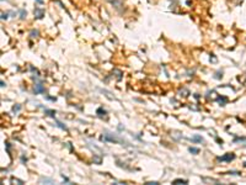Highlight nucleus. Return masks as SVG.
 <instances>
[{"mask_svg":"<svg viewBox=\"0 0 246 185\" xmlns=\"http://www.w3.org/2000/svg\"><path fill=\"white\" fill-rule=\"evenodd\" d=\"M234 158H235L234 153H226V154L223 156V157H218L217 158V160H219V162H231Z\"/></svg>","mask_w":246,"mask_h":185,"instance_id":"nucleus-1","label":"nucleus"},{"mask_svg":"<svg viewBox=\"0 0 246 185\" xmlns=\"http://www.w3.org/2000/svg\"><path fill=\"white\" fill-rule=\"evenodd\" d=\"M102 140H103V141H111V142H116V143H118V142H122L121 138H118V137H116V136H111V135H103Z\"/></svg>","mask_w":246,"mask_h":185,"instance_id":"nucleus-2","label":"nucleus"},{"mask_svg":"<svg viewBox=\"0 0 246 185\" xmlns=\"http://www.w3.org/2000/svg\"><path fill=\"white\" fill-rule=\"evenodd\" d=\"M33 12H34V17H36L37 20H39V19H42V17L45 16V10H43V9L36 7Z\"/></svg>","mask_w":246,"mask_h":185,"instance_id":"nucleus-3","label":"nucleus"},{"mask_svg":"<svg viewBox=\"0 0 246 185\" xmlns=\"http://www.w3.org/2000/svg\"><path fill=\"white\" fill-rule=\"evenodd\" d=\"M33 93H34V94H42V93H45V88H43V85L41 84V83L36 84V85H34Z\"/></svg>","mask_w":246,"mask_h":185,"instance_id":"nucleus-4","label":"nucleus"},{"mask_svg":"<svg viewBox=\"0 0 246 185\" xmlns=\"http://www.w3.org/2000/svg\"><path fill=\"white\" fill-rule=\"evenodd\" d=\"M96 114H97V116L101 117V118H103V116H106V115H107L106 110H103V107H99V109H97V111H96Z\"/></svg>","mask_w":246,"mask_h":185,"instance_id":"nucleus-5","label":"nucleus"},{"mask_svg":"<svg viewBox=\"0 0 246 185\" xmlns=\"http://www.w3.org/2000/svg\"><path fill=\"white\" fill-rule=\"evenodd\" d=\"M191 141H192V142H203V138H202L201 136L195 135L192 138H191Z\"/></svg>","mask_w":246,"mask_h":185,"instance_id":"nucleus-6","label":"nucleus"},{"mask_svg":"<svg viewBox=\"0 0 246 185\" xmlns=\"http://www.w3.org/2000/svg\"><path fill=\"white\" fill-rule=\"evenodd\" d=\"M172 184H188V181L184 179H175L172 181Z\"/></svg>","mask_w":246,"mask_h":185,"instance_id":"nucleus-7","label":"nucleus"},{"mask_svg":"<svg viewBox=\"0 0 246 185\" xmlns=\"http://www.w3.org/2000/svg\"><path fill=\"white\" fill-rule=\"evenodd\" d=\"M202 180L204 181V183H207V181H210V183H215V184H219L218 180L215 179H209V178H202Z\"/></svg>","mask_w":246,"mask_h":185,"instance_id":"nucleus-8","label":"nucleus"},{"mask_svg":"<svg viewBox=\"0 0 246 185\" xmlns=\"http://www.w3.org/2000/svg\"><path fill=\"white\" fill-rule=\"evenodd\" d=\"M45 112L48 116H50V117H54V116H56V111H54V110H46Z\"/></svg>","mask_w":246,"mask_h":185,"instance_id":"nucleus-9","label":"nucleus"},{"mask_svg":"<svg viewBox=\"0 0 246 185\" xmlns=\"http://www.w3.org/2000/svg\"><path fill=\"white\" fill-rule=\"evenodd\" d=\"M190 152L191 153H193V154H198V153H199V149H198V148H195V147H191Z\"/></svg>","mask_w":246,"mask_h":185,"instance_id":"nucleus-10","label":"nucleus"},{"mask_svg":"<svg viewBox=\"0 0 246 185\" xmlns=\"http://www.w3.org/2000/svg\"><path fill=\"white\" fill-rule=\"evenodd\" d=\"M218 102L220 104V105H225V102H226V99H225V98H218Z\"/></svg>","mask_w":246,"mask_h":185,"instance_id":"nucleus-11","label":"nucleus"},{"mask_svg":"<svg viewBox=\"0 0 246 185\" xmlns=\"http://www.w3.org/2000/svg\"><path fill=\"white\" fill-rule=\"evenodd\" d=\"M26 15H27V12L25 11V10H20V17H21L22 20L26 17Z\"/></svg>","mask_w":246,"mask_h":185,"instance_id":"nucleus-12","label":"nucleus"},{"mask_svg":"<svg viewBox=\"0 0 246 185\" xmlns=\"http://www.w3.org/2000/svg\"><path fill=\"white\" fill-rule=\"evenodd\" d=\"M11 181L12 183H19V184H25L22 180H19V179H16V178H11Z\"/></svg>","mask_w":246,"mask_h":185,"instance_id":"nucleus-13","label":"nucleus"},{"mask_svg":"<svg viewBox=\"0 0 246 185\" xmlns=\"http://www.w3.org/2000/svg\"><path fill=\"white\" fill-rule=\"evenodd\" d=\"M20 109H21V105H16V106L12 107V111H14V112H17L19 110H20Z\"/></svg>","mask_w":246,"mask_h":185,"instance_id":"nucleus-14","label":"nucleus"},{"mask_svg":"<svg viewBox=\"0 0 246 185\" xmlns=\"http://www.w3.org/2000/svg\"><path fill=\"white\" fill-rule=\"evenodd\" d=\"M146 185H157L159 183L157 181H148V183H145Z\"/></svg>","mask_w":246,"mask_h":185,"instance_id":"nucleus-15","label":"nucleus"},{"mask_svg":"<svg viewBox=\"0 0 246 185\" xmlns=\"http://www.w3.org/2000/svg\"><path fill=\"white\" fill-rule=\"evenodd\" d=\"M1 19H3V20H6V19H7V14H4V12H3V14H1Z\"/></svg>","mask_w":246,"mask_h":185,"instance_id":"nucleus-16","label":"nucleus"},{"mask_svg":"<svg viewBox=\"0 0 246 185\" xmlns=\"http://www.w3.org/2000/svg\"><path fill=\"white\" fill-rule=\"evenodd\" d=\"M41 181H47V183H53L50 179H41Z\"/></svg>","mask_w":246,"mask_h":185,"instance_id":"nucleus-17","label":"nucleus"},{"mask_svg":"<svg viewBox=\"0 0 246 185\" xmlns=\"http://www.w3.org/2000/svg\"><path fill=\"white\" fill-rule=\"evenodd\" d=\"M36 1H37L38 4H42V3H43V0H36Z\"/></svg>","mask_w":246,"mask_h":185,"instance_id":"nucleus-18","label":"nucleus"}]
</instances>
